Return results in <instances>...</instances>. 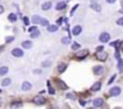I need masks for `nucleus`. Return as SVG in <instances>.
Instances as JSON below:
<instances>
[{"label": "nucleus", "instance_id": "f257e3e1", "mask_svg": "<svg viewBox=\"0 0 123 109\" xmlns=\"http://www.w3.org/2000/svg\"><path fill=\"white\" fill-rule=\"evenodd\" d=\"M31 22L34 24H40L42 27H48L49 25V20L47 18H43L41 16H37V14H35V16L31 17Z\"/></svg>", "mask_w": 123, "mask_h": 109}, {"label": "nucleus", "instance_id": "f03ea898", "mask_svg": "<svg viewBox=\"0 0 123 109\" xmlns=\"http://www.w3.org/2000/svg\"><path fill=\"white\" fill-rule=\"evenodd\" d=\"M88 55V50L87 49H80V50H78L75 54H74V56L78 59V60H81L84 58H86Z\"/></svg>", "mask_w": 123, "mask_h": 109}, {"label": "nucleus", "instance_id": "7ed1b4c3", "mask_svg": "<svg viewBox=\"0 0 123 109\" xmlns=\"http://www.w3.org/2000/svg\"><path fill=\"white\" fill-rule=\"evenodd\" d=\"M11 54H12L13 56H16V58H22V56L24 55V52H23V49H20V48H13L12 52H11Z\"/></svg>", "mask_w": 123, "mask_h": 109}, {"label": "nucleus", "instance_id": "20e7f679", "mask_svg": "<svg viewBox=\"0 0 123 109\" xmlns=\"http://www.w3.org/2000/svg\"><path fill=\"white\" fill-rule=\"evenodd\" d=\"M96 58H97V60H100V61H105L106 60V58H108V53L106 52H97L96 53Z\"/></svg>", "mask_w": 123, "mask_h": 109}, {"label": "nucleus", "instance_id": "39448f33", "mask_svg": "<svg viewBox=\"0 0 123 109\" xmlns=\"http://www.w3.org/2000/svg\"><path fill=\"white\" fill-rule=\"evenodd\" d=\"M109 40H110V34L109 33H102L100 35H99V41L102 42V43H106V42H109Z\"/></svg>", "mask_w": 123, "mask_h": 109}, {"label": "nucleus", "instance_id": "423d86ee", "mask_svg": "<svg viewBox=\"0 0 123 109\" xmlns=\"http://www.w3.org/2000/svg\"><path fill=\"white\" fill-rule=\"evenodd\" d=\"M120 94H121V88H120V86H112V88L110 89V95H111V96L116 97V96H118Z\"/></svg>", "mask_w": 123, "mask_h": 109}, {"label": "nucleus", "instance_id": "0eeeda50", "mask_svg": "<svg viewBox=\"0 0 123 109\" xmlns=\"http://www.w3.org/2000/svg\"><path fill=\"white\" fill-rule=\"evenodd\" d=\"M115 56L117 58V61H118V64H117V68H118L120 71H122L123 70V60H122V58L120 56V52H118V50H116Z\"/></svg>", "mask_w": 123, "mask_h": 109}, {"label": "nucleus", "instance_id": "6e6552de", "mask_svg": "<svg viewBox=\"0 0 123 109\" xmlns=\"http://www.w3.org/2000/svg\"><path fill=\"white\" fill-rule=\"evenodd\" d=\"M55 82H56V84H57V86H59L60 89H62V90H66V89H68V86H67V84H66L65 82H62L61 79H59V78H56V79H55Z\"/></svg>", "mask_w": 123, "mask_h": 109}, {"label": "nucleus", "instance_id": "1a4fd4ad", "mask_svg": "<svg viewBox=\"0 0 123 109\" xmlns=\"http://www.w3.org/2000/svg\"><path fill=\"white\" fill-rule=\"evenodd\" d=\"M34 102H35L36 104H38V106H42V104L45 103V98H44L43 96H36V97L34 98Z\"/></svg>", "mask_w": 123, "mask_h": 109}, {"label": "nucleus", "instance_id": "9d476101", "mask_svg": "<svg viewBox=\"0 0 123 109\" xmlns=\"http://www.w3.org/2000/svg\"><path fill=\"white\" fill-rule=\"evenodd\" d=\"M103 103H104V101H103V98H94L93 101H92V104H93V107H96V108H98V107H100V106H103Z\"/></svg>", "mask_w": 123, "mask_h": 109}, {"label": "nucleus", "instance_id": "9b49d317", "mask_svg": "<svg viewBox=\"0 0 123 109\" xmlns=\"http://www.w3.org/2000/svg\"><path fill=\"white\" fill-rule=\"evenodd\" d=\"M103 71H104V68H103V66H100V65H97V66L93 67V74H96V75L102 74Z\"/></svg>", "mask_w": 123, "mask_h": 109}, {"label": "nucleus", "instance_id": "f8f14e48", "mask_svg": "<svg viewBox=\"0 0 123 109\" xmlns=\"http://www.w3.org/2000/svg\"><path fill=\"white\" fill-rule=\"evenodd\" d=\"M66 6H67V2H65V1H59V2L55 5V10L61 11V10L66 8Z\"/></svg>", "mask_w": 123, "mask_h": 109}, {"label": "nucleus", "instance_id": "ddd939ff", "mask_svg": "<svg viewBox=\"0 0 123 109\" xmlns=\"http://www.w3.org/2000/svg\"><path fill=\"white\" fill-rule=\"evenodd\" d=\"M82 31V28L80 25H75L74 28H73V30H72V34L74 35V36H78V35H80Z\"/></svg>", "mask_w": 123, "mask_h": 109}, {"label": "nucleus", "instance_id": "4468645a", "mask_svg": "<svg viewBox=\"0 0 123 109\" xmlns=\"http://www.w3.org/2000/svg\"><path fill=\"white\" fill-rule=\"evenodd\" d=\"M31 88H32V85H31V83H29V82H24V83L22 84V90H23V91H30Z\"/></svg>", "mask_w": 123, "mask_h": 109}, {"label": "nucleus", "instance_id": "2eb2a0df", "mask_svg": "<svg viewBox=\"0 0 123 109\" xmlns=\"http://www.w3.org/2000/svg\"><path fill=\"white\" fill-rule=\"evenodd\" d=\"M47 29H48L49 33H56V31L59 30V27L55 25V24H49V25L47 27Z\"/></svg>", "mask_w": 123, "mask_h": 109}, {"label": "nucleus", "instance_id": "dca6fc26", "mask_svg": "<svg viewBox=\"0 0 123 109\" xmlns=\"http://www.w3.org/2000/svg\"><path fill=\"white\" fill-rule=\"evenodd\" d=\"M66 68H67V65L65 64V62H61V64H59L57 65V72L59 73H62L66 71Z\"/></svg>", "mask_w": 123, "mask_h": 109}, {"label": "nucleus", "instance_id": "f3484780", "mask_svg": "<svg viewBox=\"0 0 123 109\" xmlns=\"http://www.w3.org/2000/svg\"><path fill=\"white\" fill-rule=\"evenodd\" d=\"M22 47H23L24 49H31L32 42H31V41H24V42L22 43Z\"/></svg>", "mask_w": 123, "mask_h": 109}, {"label": "nucleus", "instance_id": "a211bd4d", "mask_svg": "<svg viewBox=\"0 0 123 109\" xmlns=\"http://www.w3.org/2000/svg\"><path fill=\"white\" fill-rule=\"evenodd\" d=\"M100 86H102V83H100V82H96V83L92 85L91 90H92V91H99V90H100Z\"/></svg>", "mask_w": 123, "mask_h": 109}, {"label": "nucleus", "instance_id": "6ab92c4d", "mask_svg": "<svg viewBox=\"0 0 123 109\" xmlns=\"http://www.w3.org/2000/svg\"><path fill=\"white\" fill-rule=\"evenodd\" d=\"M51 6H53L51 1H47V2H44V4L42 5V10H43V11H48V10H50Z\"/></svg>", "mask_w": 123, "mask_h": 109}, {"label": "nucleus", "instance_id": "aec40b11", "mask_svg": "<svg viewBox=\"0 0 123 109\" xmlns=\"http://www.w3.org/2000/svg\"><path fill=\"white\" fill-rule=\"evenodd\" d=\"M91 8H93V10H96L97 12H100V6L97 4V2H94V0H93V2L91 4Z\"/></svg>", "mask_w": 123, "mask_h": 109}, {"label": "nucleus", "instance_id": "412c9836", "mask_svg": "<svg viewBox=\"0 0 123 109\" xmlns=\"http://www.w3.org/2000/svg\"><path fill=\"white\" fill-rule=\"evenodd\" d=\"M8 20H10L11 23H14V22L17 20V14H16V13H10V14H8Z\"/></svg>", "mask_w": 123, "mask_h": 109}, {"label": "nucleus", "instance_id": "4be33fe9", "mask_svg": "<svg viewBox=\"0 0 123 109\" xmlns=\"http://www.w3.org/2000/svg\"><path fill=\"white\" fill-rule=\"evenodd\" d=\"M7 72H8V67L7 66H1L0 67V75H5Z\"/></svg>", "mask_w": 123, "mask_h": 109}, {"label": "nucleus", "instance_id": "5701e85b", "mask_svg": "<svg viewBox=\"0 0 123 109\" xmlns=\"http://www.w3.org/2000/svg\"><path fill=\"white\" fill-rule=\"evenodd\" d=\"M10 84H11V79H10V78H5V79L1 82V85H2V86H8Z\"/></svg>", "mask_w": 123, "mask_h": 109}, {"label": "nucleus", "instance_id": "b1692460", "mask_svg": "<svg viewBox=\"0 0 123 109\" xmlns=\"http://www.w3.org/2000/svg\"><path fill=\"white\" fill-rule=\"evenodd\" d=\"M22 107V102H13L12 104H11V108L16 109V108H20Z\"/></svg>", "mask_w": 123, "mask_h": 109}, {"label": "nucleus", "instance_id": "393cba45", "mask_svg": "<svg viewBox=\"0 0 123 109\" xmlns=\"http://www.w3.org/2000/svg\"><path fill=\"white\" fill-rule=\"evenodd\" d=\"M51 65V61L50 60H47V61H43L42 62V67H50Z\"/></svg>", "mask_w": 123, "mask_h": 109}, {"label": "nucleus", "instance_id": "a878e982", "mask_svg": "<svg viewBox=\"0 0 123 109\" xmlns=\"http://www.w3.org/2000/svg\"><path fill=\"white\" fill-rule=\"evenodd\" d=\"M72 49H75V50L80 49V44L77 43V42H73V43H72Z\"/></svg>", "mask_w": 123, "mask_h": 109}, {"label": "nucleus", "instance_id": "bb28decb", "mask_svg": "<svg viewBox=\"0 0 123 109\" xmlns=\"http://www.w3.org/2000/svg\"><path fill=\"white\" fill-rule=\"evenodd\" d=\"M47 84H48V88H49V94H50V95H55V90L53 89V86L50 85V83L48 82Z\"/></svg>", "mask_w": 123, "mask_h": 109}, {"label": "nucleus", "instance_id": "cd10ccee", "mask_svg": "<svg viewBox=\"0 0 123 109\" xmlns=\"http://www.w3.org/2000/svg\"><path fill=\"white\" fill-rule=\"evenodd\" d=\"M40 36V31L37 30V31H35V33H32V34H30V37L31 38H36V37Z\"/></svg>", "mask_w": 123, "mask_h": 109}, {"label": "nucleus", "instance_id": "c85d7f7f", "mask_svg": "<svg viewBox=\"0 0 123 109\" xmlns=\"http://www.w3.org/2000/svg\"><path fill=\"white\" fill-rule=\"evenodd\" d=\"M37 30H38V29H37V27H30L28 31H29L30 34H32V33H35V31H37Z\"/></svg>", "mask_w": 123, "mask_h": 109}, {"label": "nucleus", "instance_id": "c756f323", "mask_svg": "<svg viewBox=\"0 0 123 109\" xmlns=\"http://www.w3.org/2000/svg\"><path fill=\"white\" fill-rule=\"evenodd\" d=\"M61 42H62L63 44H68V43H69V38H68V37H63V38L61 40Z\"/></svg>", "mask_w": 123, "mask_h": 109}, {"label": "nucleus", "instance_id": "7c9ffc66", "mask_svg": "<svg viewBox=\"0 0 123 109\" xmlns=\"http://www.w3.org/2000/svg\"><path fill=\"white\" fill-rule=\"evenodd\" d=\"M13 40H14L13 36H7L6 37V43H11V42H13Z\"/></svg>", "mask_w": 123, "mask_h": 109}, {"label": "nucleus", "instance_id": "2f4dec72", "mask_svg": "<svg viewBox=\"0 0 123 109\" xmlns=\"http://www.w3.org/2000/svg\"><path fill=\"white\" fill-rule=\"evenodd\" d=\"M116 23H117L118 25H121V27H123V17H121V18H118V19L116 20Z\"/></svg>", "mask_w": 123, "mask_h": 109}, {"label": "nucleus", "instance_id": "473e14b6", "mask_svg": "<svg viewBox=\"0 0 123 109\" xmlns=\"http://www.w3.org/2000/svg\"><path fill=\"white\" fill-rule=\"evenodd\" d=\"M23 20H24V24H25V25H29V24H30V19H29L28 17H24Z\"/></svg>", "mask_w": 123, "mask_h": 109}, {"label": "nucleus", "instance_id": "72a5a7b5", "mask_svg": "<svg viewBox=\"0 0 123 109\" xmlns=\"http://www.w3.org/2000/svg\"><path fill=\"white\" fill-rule=\"evenodd\" d=\"M63 20H65V18H59V19H57V22H56V25H57V27H59V25H61Z\"/></svg>", "mask_w": 123, "mask_h": 109}, {"label": "nucleus", "instance_id": "f704fd0d", "mask_svg": "<svg viewBox=\"0 0 123 109\" xmlns=\"http://www.w3.org/2000/svg\"><path fill=\"white\" fill-rule=\"evenodd\" d=\"M115 79H116V74H114V75H112V77H111V78H110V80H109V82H108V84H109V85H110V84H111V83H112V82H114V80H115Z\"/></svg>", "mask_w": 123, "mask_h": 109}, {"label": "nucleus", "instance_id": "c9c22d12", "mask_svg": "<svg viewBox=\"0 0 123 109\" xmlns=\"http://www.w3.org/2000/svg\"><path fill=\"white\" fill-rule=\"evenodd\" d=\"M77 8H78V5H75V6L72 8V11H71V16H73V14H74V12H75V10H77Z\"/></svg>", "mask_w": 123, "mask_h": 109}, {"label": "nucleus", "instance_id": "e433bc0d", "mask_svg": "<svg viewBox=\"0 0 123 109\" xmlns=\"http://www.w3.org/2000/svg\"><path fill=\"white\" fill-rule=\"evenodd\" d=\"M67 97L71 98V100H74V98H75V95H73V94H67Z\"/></svg>", "mask_w": 123, "mask_h": 109}, {"label": "nucleus", "instance_id": "4c0bfd02", "mask_svg": "<svg viewBox=\"0 0 123 109\" xmlns=\"http://www.w3.org/2000/svg\"><path fill=\"white\" fill-rule=\"evenodd\" d=\"M103 50H104V47H103V46L97 47V52H103Z\"/></svg>", "mask_w": 123, "mask_h": 109}, {"label": "nucleus", "instance_id": "58836bf2", "mask_svg": "<svg viewBox=\"0 0 123 109\" xmlns=\"http://www.w3.org/2000/svg\"><path fill=\"white\" fill-rule=\"evenodd\" d=\"M4 11H5L4 6H2V5H0V14H1V13H4Z\"/></svg>", "mask_w": 123, "mask_h": 109}, {"label": "nucleus", "instance_id": "ea45409f", "mask_svg": "<svg viewBox=\"0 0 123 109\" xmlns=\"http://www.w3.org/2000/svg\"><path fill=\"white\" fill-rule=\"evenodd\" d=\"M105 1H106L108 4H114V2H115L116 0H105Z\"/></svg>", "mask_w": 123, "mask_h": 109}, {"label": "nucleus", "instance_id": "a19ab883", "mask_svg": "<svg viewBox=\"0 0 123 109\" xmlns=\"http://www.w3.org/2000/svg\"><path fill=\"white\" fill-rule=\"evenodd\" d=\"M80 104H81V106H85V104H86V101H84V100H80Z\"/></svg>", "mask_w": 123, "mask_h": 109}, {"label": "nucleus", "instance_id": "79ce46f5", "mask_svg": "<svg viewBox=\"0 0 123 109\" xmlns=\"http://www.w3.org/2000/svg\"><path fill=\"white\" fill-rule=\"evenodd\" d=\"M2 49H4V47H2V46H0V52H1Z\"/></svg>", "mask_w": 123, "mask_h": 109}, {"label": "nucleus", "instance_id": "37998d69", "mask_svg": "<svg viewBox=\"0 0 123 109\" xmlns=\"http://www.w3.org/2000/svg\"><path fill=\"white\" fill-rule=\"evenodd\" d=\"M121 7H122V8H123V0H122V1H121Z\"/></svg>", "mask_w": 123, "mask_h": 109}, {"label": "nucleus", "instance_id": "c03bdc74", "mask_svg": "<svg viewBox=\"0 0 123 109\" xmlns=\"http://www.w3.org/2000/svg\"><path fill=\"white\" fill-rule=\"evenodd\" d=\"M120 12H121V13H123V8H121V11H120Z\"/></svg>", "mask_w": 123, "mask_h": 109}]
</instances>
